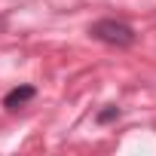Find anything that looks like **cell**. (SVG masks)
<instances>
[{
  "label": "cell",
  "instance_id": "6da1fadb",
  "mask_svg": "<svg viewBox=\"0 0 156 156\" xmlns=\"http://www.w3.org/2000/svg\"><path fill=\"white\" fill-rule=\"evenodd\" d=\"M89 34L107 46H132L135 43V31L126 25V22H116V19H101L89 28Z\"/></svg>",
  "mask_w": 156,
  "mask_h": 156
},
{
  "label": "cell",
  "instance_id": "7a4b0ae2",
  "mask_svg": "<svg viewBox=\"0 0 156 156\" xmlns=\"http://www.w3.org/2000/svg\"><path fill=\"white\" fill-rule=\"evenodd\" d=\"M31 98H34V89H31V86H22V89H12L3 104H6L9 110H16L19 104H25V101H31Z\"/></svg>",
  "mask_w": 156,
  "mask_h": 156
},
{
  "label": "cell",
  "instance_id": "3957f363",
  "mask_svg": "<svg viewBox=\"0 0 156 156\" xmlns=\"http://www.w3.org/2000/svg\"><path fill=\"white\" fill-rule=\"evenodd\" d=\"M113 116H116V107H110V110H104V113H101V122H107V119H113Z\"/></svg>",
  "mask_w": 156,
  "mask_h": 156
}]
</instances>
